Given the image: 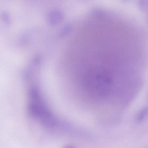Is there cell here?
I'll use <instances>...</instances> for the list:
<instances>
[{"label": "cell", "instance_id": "cell-1", "mask_svg": "<svg viewBox=\"0 0 148 148\" xmlns=\"http://www.w3.org/2000/svg\"><path fill=\"white\" fill-rule=\"evenodd\" d=\"M63 19L64 15L61 11L57 10H53L48 14L47 19L49 25L53 26L60 23Z\"/></svg>", "mask_w": 148, "mask_h": 148}, {"label": "cell", "instance_id": "cell-2", "mask_svg": "<svg viewBox=\"0 0 148 148\" xmlns=\"http://www.w3.org/2000/svg\"><path fill=\"white\" fill-rule=\"evenodd\" d=\"M28 94L29 97L32 101H36L42 99L39 90L36 87L31 88L29 90Z\"/></svg>", "mask_w": 148, "mask_h": 148}, {"label": "cell", "instance_id": "cell-3", "mask_svg": "<svg viewBox=\"0 0 148 148\" xmlns=\"http://www.w3.org/2000/svg\"><path fill=\"white\" fill-rule=\"evenodd\" d=\"M148 115V107L142 109L137 114L136 117L137 122L140 123L143 122Z\"/></svg>", "mask_w": 148, "mask_h": 148}, {"label": "cell", "instance_id": "cell-4", "mask_svg": "<svg viewBox=\"0 0 148 148\" xmlns=\"http://www.w3.org/2000/svg\"><path fill=\"white\" fill-rule=\"evenodd\" d=\"M138 5L139 8L143 11H146L148 9V2L146 0H139Z\"/></svg>", "mask_w": 148, "mask_h": 148}, {"label": "cell", "instance_id": "cell-5", "mask_svg": "<svg viewBox=\"0 0 148 148\" xmlns=\"http://www.w3.org/2000/svg\"><path fill=\"white\" fill-rule=\"evenodd\" d=\"M93 15L98 18H102L105 16V13L103 11L99 9H96L93 12Z\"/></svg>", "mask_w": 148, "mask_h": 148}, {"label": "cell", "instance_id": "cell-6", "mask_svg": "<svg viewBox=\"0 0 148 148\" xmlns=\"http://www.w3.org/2000/svg\"><path fill=\"white\" fill-rule=\"evenodd\" d=\"M2 17L4 22L8 25H10L11 19L8 14L5 12H3L2 14Z\"/></svg>", "mask_w": 148, "mask_h": 148}, {"label": "cell", "instance_id": "cell-7", "mask_svg": "<svg viewBox=\"0 0 148 148\" xmlns=\"http://www.w3.org/2000/svg\"><path fill=\"white\" fill-rule=\"evenodd\" d=\"M70 30V27L69 26H66L64 28L59 34L60 36H63L69 32Z\"/></svg>", "mask_w": 148, "mask_h": 148}]
</instances>
